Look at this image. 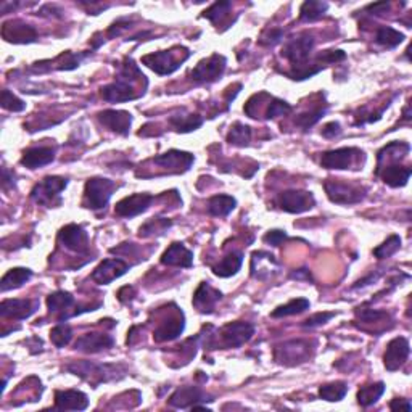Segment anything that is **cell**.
<instances>
[{"label": "cell", "instance_id": "cell-1", "mask_svg": "<svg viewBox=\"0 0 412 412\" xmlns=\"http://www.w3.org/2000/svg\"><path fill=\"white\" fill-rule=\"evenodd\" d=\"M137 83L147 84L145 76L140 73V69L137 68V65L132 62L131 58H124L118 79L101 89V97H104L106 101H111V104L134 100L137 97L142 95L135 90Z\"/></svg>", "mask_w": 412, "mask_h": 412}, {"label": "cell", "instance_id": "cell-2", "mask_svg": "<svg viewBox=\"0 0 412 412\" xmlns=\"http://www.w3.org/2000/svg\"><path fill=\"white\" fill-rule=\"evenodd\" d=\"M314 38L309 33H302L298 38H295L286 44V47L282 49V55L286 57L293 66V71L290 73L292 79H308L314 76L311 71L308 69V58L311 55V50L314 47Z\"/></svg>", "mask_w": 412, "mask_h": 412}, {"label": "cell", "instance_id": "cell-3", "mask_svg": "<svg viewBox=\"0 0 412 412\" xmlns=\"http://www.w3.org/2000/svg\"><path fill=\"white\" fill-rule=\"evenodd\" d=\"M189 57L190 52L186 47H174L171 50H165V52L145 55L142 58V63H145L150 69H154L156 74L165 76L174 73Z\"/></svg>", "mask_w": 412, "mask_h": 412}, {"label": "cell", "instance_id": "cell-4", "mask_svg": "<svg viewBox=\"0 0 412 412\" xmlns=\"http://www.w3.org/2000/svg\"><path fill=\"white\" fill-rule=\"evenodd\" d=\"M116 189V184L110 179L104 177H94L85 182L84 189V201L83 205L89 210H101L108 205L111 195Z\"/></svg>", "mask_w": 412, "mask_h": 412}, {"label": "cell", "instance_id": "cell-5", "mask_svg": "<svg viewBox=\"0 0 412 412\" xmlns=\"http://www.w3.org/2000/svg\"><path fill=\"white\" fill-rule=\"evenodd\" d=\"M324 189L329 200L337 205H354L365 197V189L363 186L349 184L342 179H329L324 182Z\"/></svg>", "mask_w": 412, "mask_h": 412}, {"label": "cell", "instance_id": "cell-6", "mask_svg": "<svg viewBox=\"0 0 412 412\" xmlns=\"http://www.w3.org/2000/svg\"><path fill=\"white\" fill-rule=\"evenodd\" d=\"M361 158L364 160V151L354 147H343V149L325 151L320 156V165L327 170H351L359 166Z\"/></svg>", "mask_w": 412, "mask_h": 412}, {"label": "cell", "instance_id": "cell-7", "mask_svg": "<svg viewBox=\"0 0 412 412\" xmlns=\"http://www.w3.org/2000/svg\"><path fill=\"white\" fill-rule=\"evenodd\" d=\"M66 186H68V181L65 177L58 176H49L38 184L31 192V198L39 203V205L45 206H53L60 203V193H62Z\"/></svg>", "mask_w": 412, "mask_h": 412}, {"label": "cell", "instance_id": "cell-8", "mask_svg": "<svg viewBox=\"0 0 412 412\" xmlns=\"http://www.w3.org/2000/svg\"><path fill=\"white\" fill-rule=\"evenodd\" d=\"M121 365L113 364H94L89 361H83V363H76L68 365V370H71L74 375L85 379L88 381H92V385L100 384V381H108L116 377V372Z\"/></svg>", "mask_w": 412, "mask_h": 412}, {"label": "cell", "instance_id": "cell-9", "mask_svg": "<svg viewBox=\"0 0 412 412\" xmlns=\"http://www.w3.org/2000/svg\"><path fill=\"white\" fill-rule=\"evenodd\" d=\"M217 335L221 338L220 345L224 348H238L247 342H250V338L254 335V327L250 322H242V320H237V322H229L220 329Z\"/></svg>", "mask_w": 412, "mask_h": 412}, {"label": "cell", "instance_id": "cell-10", "mask_svg": "<svg viewBox=\"0 0 412 412\" xmlns=\"http://www.w3.org/2000/svg\"><path fill=\"white\" fill-rule=\"evenodd\" d=\"M276 203L282 211L292 213V215H299V213L311 210L316 200H314L311 192L286 190L279 193Z\"/></svg>", "mask_w": 412, "mask_h": 412}, {"label": "cell", "instance_id": "cell-11", "mask_svg": "<svg viewBox=\"0 0 412 412\" xmlns=\"http://www.w3.org/2000/svg\"><path fill=\"white\" fill-rule=\"evenodd\" d=\"M227 60L220 53L211 55L210 58L201 60L195 68L192 69V79L195 83H215L222 76L226 69Z\"/></svg>", "mask_w": 412, "mask_h": 412}, {"label": "cell", "instance_id": "cell-12", "mask_svg": "<svg viewBox=\"0 0 412 412\" xmlns=\"http://www.w3.org/2000/svg\"><path fill=\"white\" fill-rule=\"evenodd\" d=\"M154 201V195H149V193H134V195L126 197L121 201L116 203L115 213L116 216L120 217H134L149 210Z\"/></svg>", "mask_w": 412, "mask_h": 412}, {"label": "cell", "instance_id": "cell-13", "mask_svg": "<svg viewBox=\"0 0 412 412\" xmlns=\"http://www.w3.org/2000/svg\"><path fill=\"white\" fill-rule=\"evenodd\" d=\"M129 264L124 263L123 259H104L99 266L95 267V271L92 272V281L100 283V286H108L116 279H120L121 276L129 271Z\"/></svg>", "mask_w": 412, "mask_h": 412}, {"label": "cell", "instance_id": "cell-14", "mask_svg": "<svg viewBox=\"0 0 412 412\" xmlns=\"http://www.w3.org/2000/svg\"><path fill=\"white\" fill-rule=\"evenodd\" d=\"M184 314L177 309L176 313H171L170 316L163 319L158 327L154 330V340L158 343L171 342V340H176L182 332H184Z\"/></svg>", "mask_w": 412, "mask_h": 412}, {"label": "cell", "instance_id": "cell-15", "mask_svg": "<svg viewBox=\"0 0 412 412\" xmlns=\"http://www.w3.org/2000/svg\"><path fill=\"white\" fill-rule=\"evenodd\" d=\"M193 161H195V158H193L192 154H187V151L181 150H170L166 151V154L155 156L154 158L155 165L165 167L171 174H179V172L189 171Z\"/></svg>", "mask_w": 412, "mask_h": 412}, {"label": "cell", "instance_id": "cell-16", "mask_svg": "<svg viewBox=\"0 0 412 412\" xmlns=\"http://www.w3.org/2000/svg\"><path fill=\"white\" fill-rule=\"evenodd\" d=\"M58 240L63 243L65 248L74 253H85L89 248L88 232L78 224H68L58 232Z\"/></svg>", "mask_w": 412, "mask_h": 412}, {"label": "cell", "instance_id": "cell-17", "mask_svg": "<svg viewBox=\"0 0 412 412\" xmlns=\"http://www.w3.org/2000/svg\"><path fill=\"white\" fill-rule=\"evenodd\" d=\"M409 353H411V347H409L408 338L398 337L391 340L388 347H386L385 356H384L385 368L388 369L390 372H395V370H398L401 365L408 361Z\"/></svg>", "mask_w": 412, "mask_h": 412}, {"label": "cell", "instance_id": "cell-18", "mask_svg": "<svg viewBox=\"0 0 412 412\" xmlns=\"http://www.w3.org/2000/svg\"><path fill=\"white\" fill-rule=\"evenodd\" d=\"M39 303L31 299H3L0 304V316L3 319L23 320L35 313Z\"/></svg>", "mask_w": 412, "mask_h": 412}, {"label": "cell", "instance_id": "cell-19", "mask_svg": "<svg viewBox=\"0 0 412 412\" xmlns=\"http://www.w3.org/2000/svg\"><path fill=\"white\" fill-rule=\"evenodd\" d=\"M411 174V167L399 165V163H388V165L377 166V176L390 187H404L408 184Z\"/></svg>", "mask_w": 412, "mask_h": 412}, {"label": "cell", "instance_id": "cell-20", "mask_svg": "<svg viewBox=\"0 0 412 412\" xmlns=\"http://www.w3.org/2000/svg\"><path fill=\"white\" fill-rule=\"evenodd\" d=\"M309 358V343L302 342H288L283 343L282 347H279L276 349V359L282 364H298V363H304Z\"/></svg>", "mask_w": 412, "mask_h": 412}, {"label": "cell", "instance_id": "cell-21", "mask_svg": "<svg viewBox=\"0 0 412 412\" xmlns=\"http://www.w3.org/2000/svg\"><path fill=\"white\" fill-rule=\"evenodd\" d=\"M99 121L120 135H129L132 115L123 110H105L99 113Z\"/></svg>", "mask_w": 412, "mask_h": 412}, {"label": "cell", "instance_id": "cell-22", "mask_svg": "<svg viewBox=\"0 0 412 412\" xmlns=\"http://www.w3.org/2000/svg\"><path fill=\"white\" fill-rule=\"evenodd\" d=\"M55 408L60 411H85L89 408V398L79 390H60L55 393Z\"/></svg>", "mask_w": 412, "mask_h": 412}, {"label": "cell", "instance_id": "cell-23", "mask_svg": "<svg viewBox=\"0 0 412 412\" xmlns=\"http://www.w3.org/2000/svg\"><path fill=\"white\" fill-rule=\"evenodd\" d=\"M2 35L5 40L13 44H29L34 42L38 38V33L33 26L23 22H8L3 24Z\"/></svg>", "mask_w": 412, "mask_h": 412}, {"label": "cell", "instance_id": "cell-24", "mask_svg": "<svg viewBox=\"0 0 412 412\" xmlns=\"http://www.w3.org/2000/svg\"><path fill=\"white\" fill-rule=\"evenodd\" d=\"M222 298V293L215 287H211L208 282L200 283V287L197 288L195 295H193V306H195L200 313H213V309L216 308V304Z\"/></svg>", "mask_w": 412, "mask_h": 412}, {"label": "cell", "instance_id": "cell-25", "mask_svg": "<svg viewBox=\"0 0 412 412\" xmlns=\"http://www.w3.org/2000/svg\"><path fill=\"white\" fill-rule=\"evenodd\" d=\"M115 345V338L106 333H85L78 338L74 348L84 353H99L101 349H108Z\"/></svg>", "mask_w": 412, "mask_h": 412}, {"label": "cell", "instance_id": "cell-26", "mask_svg": "<svg viewBox=\"0 0 412 412\" xmlns=\"http://www.w3.org/2000/svg\"><path fill=\"white\" fill-rule=\"evenodd\" d=\"M55 160V150L52 147H33L23 151L22 165L29 170H38V167L47 166Z\"/></svg>", "mask_w": 412, "mask_h": 412}, {"label": "cell", "instance_id": "cell-27", "mask_svg": "<svg viewBox=\"0 0 412 412\" xmlns=\"http://www.w3.org/2000/svg\"><path fill=\"white\" fill-rule=\"evenodd\" d=\"M200 401H211L206 399L205 393L201 390H198L197 386H184V388H179L174 395L170 398V404L174 406V408H195V406L200 403Z\"/></svg>", "mask_w": 412, "mask_h": 412}, {"label": "cell", "instance_id": "cell-28", "mask_svg": "<svg viewBox=\"0 0 412 412\" xmlns=\"http://www.w3.org/2000/svg\"><path fill=\"white\" fill-rule=\"evenodd\" d=\"M161 263L165 266H177V267H190L193 264V253L186 248L182 243H172L170 248L163 253Z\"/></svg>", "mask_w": 412, "mask_h": 412}, {"label": "cell", "instance_id": "cell-29", "mask_svg": "<svg viewBox=\"0 0 412 412\" xmlns=\"http://www.w3.org/2000/svg\"><path fill=\"white\" fill-rule=\"evenodd\" d=\"M243 263V254L240 252H231L227 256L221 259V263L217 266L213 267V272L216 274L217 277H231L236 276V274L240 271Z\"/></svg>", "mask_w": 412, "mask_h": 412}, {"label": "cell", "instance_id": "cell-30", "mask_svg": "<svg viewBox=\"0 0 412 412\" xmlns=\"http://www.w3.org/2000/svg\"><path fill=\"white\" fill-rule=\"evenodd\" d=\"M31 277H33L31 269H26V267L10 269V271L2 277L0 288H2V292H8V290L19 288L23 286V283H26Z\"/></svg>", "mask_w": 412, "mask_h": 412}, {"label": "cell", "instance_id": "cell-31", "mask_svg": "<svg viewBox=\"0 0 412 412\" xmlns=\"http://www.w3.org/2000/svg\"><path fill=\"white\" fill-rule=\"evenodd\" d=\"M237 206V200L231 195H215L208 201V213L213 216L224 217L229 213L233 211V208Z\"/></svg>", "mask_w": 412, "mask_h": 412}, {"label": "cell", "instance_id": "cell-32", "mask_svg": "<svg viewBox=\"0 0 412 412\" xmlns=\"http://www.w3.org/2000/svg\"><path fill=\"white\" fill-rule=\"evenodd\" d=\"M384 393H385V384H384V381L361 386L359 391H358V403L363 406V408H369V406L377 403V401L380 399V396Z\"/></svg>", "mask_w": 412, "mask_h": 412}, {"label": "cell", "instance_id": "cell-33", "mask_svg": "<svg viewBox=\"0 0 412 412\" xmlns=\"http://www.w3.org/2000/svg\"><path fill=\"white\" fill-rule=\"evenodd\" d=\"M170 123L177 132H192L197 131L203 124V120L198 115L192 113H179L172 115L170 118Z\"/></svg>", "mask_w": 412, "mask_h": 412}, {"label": "cell", "instance_id": "cell-34", "mask_svg": "<svg viewBox=\"0 0 412 412\" xmlns=\"http://www.w3.org/2000/svg\"><path fill=\"white\" fill-rule=\"evenodd\" d=\"M74 297L68 292H63V290H58V292L50 293L47 298V308L50 313H65L73 306Z\"/></svg>", "mask_w": 412, "mask_h": 412}, {"label": "cell", "instance_id": "cell-35", "mask_svg": "<svg viewBox=\"0 0 412 412\" xmlns=\"http://www.w3.org/2000/svg\"><path fill=\"white\" fill-rule=\"evenodd\" d=\"M309 306H311L309 299H306V298H297V299H292V302H288L287 304H282V306H279L277 309H274L271 316L272 318L295 316V314H299V313L306 311V309Z\"/></svg>", "mask_w": 412, "mask_h": 412}, {"label": "cell", "instance_id": "cell-36", "mask_svg": "<svg viewBox=\"0 0 412 412\" xmlns=\"http://www.w3.org/2000/svg\"><path fill=\"white\" fill-rule=\"evenodd\" d=\"M348 391V385L345 381H332V384H325L319 388V396L325 401L335 403V401H342Z\"/></svg>", "mask_w": 412, "mask_h": 412}, {"label": "cell", "instance_id": "cell-37", "mask_svg": "<svg viewBox=\"0 0 412 412\" xmlns=\"http://www.w3.org/2000/svg\"><path fill=\"white\" fill-rule=\"evenodd\" d=\"M358 319L365 325H381V329H388V322H391V316L385 311L379 309H361L358 311Z\"/></svg>", "mask_w": 412, "mask_h": 412}, {"label": "cell", "instance_id": "cell-38", "mask_svg": "<svg viewBox=\"0 0 412 412\" xmlns=\"http://www.w3.org/2000/svg\"><path fill=\"white\" fill-rule=\"evenodd\" d=\"M329 5L325 2H314V0H308L299 8V19L302 22H316V19L322 18V15L327 12Z\"/></svg>", "mask_w": 412, "mask_h": 412}, {"label": "cell", "instance_id": "cell-39", "mask_svg": "<svg viewBox=\"0 0 412 412\" xmlns=\"http://www.w3.org/2000/svg\"><path fill=\"white\" fill-rule=\"evenodd\" d=\"M375 40H377V44L384 45L386 49H395L396 45L403 42L404 34L390 26H381L379 28L377 35H375Z\"/></svg>", "mask_w": 412, "mask_h": 412}, {"label": "cell", "instance_id": "cell-40", "mask_svg": "<svg viewBox=\"0 0 412 412\" xmlns=\"http://www.w3.org/2000/svg\"><path fill=\"white\" fill-rule=\"evenodd\" d=\"M252 139V127L242 123H236L231 127V132L227 134L229 144L237 147H245Z\"/></svg>", "mask_w": 412, "mask_h": 412}, {"label": "cell", "instance_id": "cell-41", "mask_svg": "<svg viewBox=\"0 0 412 412\" xmlns=\"http://www.w3.org/2000/svg\"><path fill=\"white\" fill-rule=\"evenodd\" d=\"M325 111H327V104L313 106V108L309 111H304V113L299 115L295 123H297V126L303 127V129L306 131L311 126L316 124L320 118H322V116L325 115Z\"/></svg>", "mask_w": 412, "mask_h": 412}, {"label": "cell", "instance_id": "cell-42", "mask_svg": "<svg viewBox=\"0 0 412 412\" xmlns=\"http://www.w3.org/2000/svg\"><path fill=\"white\" fill-rule=\"evenodd\" d=\"M292 111V105L287 104L286 100L276 99V97H267L266 108H264V118L272 120L277 116H283Z\"/></svg>", "mask_w": 412, "mask_h": 412}, {"label": "cell", "instance_id": "cell-43", "mask_svg": "<svg viewBox=\"0 0 412 412\" xmlns=\"http://www.w3.org/2000/svg\"><path fill=\"white\" fill-rule=\"evenodd\" d=\"M73 338V329L66 324H60L50 330V340L57 348H65Z\"/></svg>", "mask_w": 412, "mask_h": 412}, {"label": "cell", "instance_id": "cell-44", "mask_svg": "<svg viewBox=\"0 0 412 412\" xmlns=\"http://www.w3.org/2000/svg\"><path fill=\"white\" fill-rule=\"evenodd\" d=\"M171 221L166 220V217H154L149 222H145L144 226L140 227V236L150 237L155 236V233H163L166 229L171 227Z\"/></svg>", "mask_w": 412, "mask_h": 412}, {"label": "cell", "instance_id": "cell-45", "mask_svg": "<svg viewBox=\"0 0 412 412\" xmlns=\"http://www.w3.org/2000/svg\"><path fill=\"white\" fill-rule=\"evenodd\" d=\"M399 247H401V238L398 236H391V237L386 238V240L384 243H381L380 247L375 248L374 254L379 259L390 258V256H393V254L399 250Z\"/></svg>", "mask_w": 412, "mask_h": 412}, {"label": "cell", "instance_id": "cell-46", "mask_svg": "<svg viewBox=\"0 0 412 412\" xmlns=\"http://www.w3.org/2000/svg\"><path fill=\"white\" fill-rule=\"evenodd\" d=\"M229 8H232L231 2H216V3H213L210 8L203 12V17L208 18L210 22H213L215 24H217L224 17H226Z\"/></svg>", "mask_w": 412, "mask_h": 412}, {"label": "cell", "instance_id": "cell-47", "mask_svg": "<svg viewBox=\"0 0 412 412\" xmlns=\"http://www.w3.org/2000/svg\"><path fill=\"white\" fill-rule=\"evenodd\" d=\"M2 106L5 110L13 111V113H18V111H23L26 108V104L23 100H19L17 95H13L10 90H2Z\"/></svg>", "mask_w": 412, "mask_h": 412}, {"label": "cell", "instance_id": "cell-48", "mask_svg": "<svg viewBox=\"0 0 412 412\" xmlns=\"http://www.w3.org/2000/svg\"><path fill=\"white\" fill-rule=\"evenodd\" d=\"M332 318H335V313H318V314H314V316L304 320L303 325L304 327H309V329L319 327V325H324L325 322H329V320Z\"/></svg>", "mask_w": 412, "mask_h": 412}, {"label": "cell", "instance_id": "cell-49", "mask_svg": "<svg viewBox=\"0 0 412 412\" xmlns=\"http://www.w3.org/2000/svg\"><path fill=\"white\" fill-rule=\"evenodd\" d=\"M287 233L286 231H269L266 236H264L263 240L267 243V245H272V247H279L281 243H283V240H287Z\"/></svg>", "mask_w": 412, "mask_h": 412}, {"label": "cell", "instance_id": "cell-50", "mask_svg": "<svg viewBox=\"0 0 412 412\" xmlns=\"http://www.w3.org/2000/svg\"><path fill=\"white\" fill-rule=\"evenodd\" d=\"M342 134V126L337 121H332V123L325 124L322 129V135L327 137V139H333V137H338Z\"/></svg>", "mask_w": 412, "mask_h": 412}, {"label": "cell", "instance_id": "cell-51", "mask_svg": "<svg viewBox=\"0 0 412 412\" xmlns=\"http://www.w3.org/2000/svg\"><path fill=\"white\" fill-rule=\"evenodd\" d=\"M282 35H283V31H281V29H272V31L269 33L267 35H264L261 42L266 44V45H274V44H277L279 40L282 39Z\"/></svg>", "mask_w": 412, "mask_h": 412}, {"label": "cell", "instance_id": "cell-52", "mask_svg": "<svg viewBox=\"0 0 412 412\" xmlns=\"http://www.w3.org/2000/svg\"><path fill=\"white\" fill-rule=\"evenodd\" d=\"M390 408L396 411V409H404L406 412H409L412 409V406L408 399H393L390 403Z\"/></svg>", "mask_w": 412, "mask_h": 412}]
</instances>
